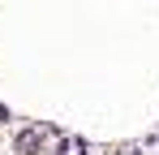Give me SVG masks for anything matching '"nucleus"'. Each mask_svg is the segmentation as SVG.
<instances>
[{
	"label": "nucleus",
	"mask_w": 159,
	"mask_h": 155,
	"mask_svg": "<svg viewBox=\"0 0 159 155\" xmlns=\"http://www.w3.org/2000/svg\"><path fill=\"white\" fill-rule=\"evenodd\" d=\"M48 138H52V129H39V125H34V129H22L13 147H17V155H39Z\"/></svg>",
	"instance_id": "1"
},
{
	"label": "nucleus",
	"mask_w": 159,
	"mask_h": 155,
	"mask_svg": "<svg viewBox=\"0 0 159 155\" xmlns=\"http://www.w3.org/2000/svg\"><path fill=\"white\" fill-rule=\"evenodd\" d=\"M4 121H9V108H4V103H0V125H4Z\"/></svg>",
	"instance_id": "2"
}]
</instances>
